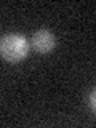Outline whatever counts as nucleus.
I'll use <instances>...</instances> for the list:
<instances>
[{"label":"nucleus","instance_id":"obj_3","mask_svg":"<svg viewBox=\"0 0 96 128\" xmlns=\"http://www.w3.org/2000/svg\"><path fill=\"white\" fill-rule=\"evenodd\" d=\"M91 107L94 109V93H91Z\"/></svg>","mask_w":96,"mask_h":128},{"label":"nucleus","instance_id":"obj_2","mask_svg":"<svg viewBox=\"0 0 96 128\" xmlns=\"http://www.w3.org/2000/svg\"><path fill=\"white\" fill-rule=\"evenodd\" d=\"M32 45L40 53H48L54 46V35L46 29H40L32 35Z\"/></svg>","mask_w":96,"mask_h":128},{"label":"nucleus","instance_id":"obj_1","mask_svg":"<svg viewBox=\"0 0 96 128\" xmlns=\"http://www.w3.org/2000/svg\"><path fill=\"white\" fill-rule=\"evenodd\" d=\"M29 45L21 34H6L0 38V54L6 61L16 62L26 58Z\"/></svg>","mask_w":96,"mask_h":128}]
</instances>
